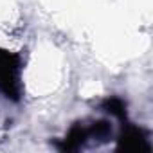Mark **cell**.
<instances>
[{
	"label": "cell",
	"mask_w": 153,
	"mask_h": 153,
	"mask_svg": "<svg viewBox=\"0 0 153 153\" xmlns=\"http://www.w3.org/2000/svg\"><path fill=\"white\" fill-rule=\"evenodd\" d=\"M112 135H114V128L112 123L106 119L90 121L88 124L87 121H78L70 126V130L59 142H56V148L59 151H78L87 148L88 144L108 142L112 140Z\"/></svg>",
	"instance_id": "cell-1"
},
{
	"label": "cell",
	"mask_w": 153,
	"mask_h": 153,
	"mask_svg": "<svg viewBox=\"0 0 153 153\" xmlns=\"http://www.w3.org/2000/svg\"><path fill=\"white\" fill-rule=\"evenodd\" d=\"M22 56L0 47V94L18 103L22 99Z\"/></svg>",
	"instance_id": "cell-2"
},
{
	"label": "cell",
	"mask_w": 153,
	"mask_h": 153,
	"mask_svg": "<svg viewBox=\"0 0 153 153\" xmlns=\"http://www.w3.org/2000/svg\"><path fill=\"white\" fill-rule=\"evenodd\" d=\"M117 149L119 151H149L151 149L149 131L130 121L123 123L121 133L117 135Z\"/></svg>",
	"instance_id": "cell-3"
},
{
	"label": "cell",
	"mask_w": 153,
	"mask_h": 153,
	"mask_svg": "<svg viewBox=\"0 0 153 153\" xmlns=\"http://www.w3.org/2000/svg\"><path fill=\"white\" fill-rule=\"evenodd\" d=\"M101 110L110 114L112 117H115L117 121L121 123H126L128 121V114H126V101L117 97V96H110L106 97L103 103H101Z\"/></svg>",
	"instance_id": "cell-4"
}]
</instances>
